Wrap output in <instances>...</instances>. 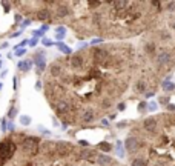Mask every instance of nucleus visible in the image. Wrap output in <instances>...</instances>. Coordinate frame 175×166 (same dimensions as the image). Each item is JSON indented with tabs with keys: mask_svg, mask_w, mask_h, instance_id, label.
<instances>
[{
	"mask_svg": "<svg viewBox=\"0 0 175 166\" xmlns=\"http://www.w3.org/2000/svg\"><path fill=\"white\" fill-rule=\"evenodd\" d=\"M59 49H60V51H63L64 54H68V55H71V54H72L69 48H68L66 45H63V43H59Z\"/></svg>",
	"mask_w": 175,
	"mask_h": 166,
	"instance_id": "obj_7",
	"label": "nucleus"
},
{
	"mask_svg": "<svg viewBox=\"0 0 175 166\" xmlns=\"http://www.w3.org/2000/svg\"><path fill=\"white\" fill-rule=\"evenodd\" d=\"M32 59H26V60H20V62H18V69L22 71V72H28L29 69H31L32 68Z\"/></svg>",
	"mask_w": 175,
	"mask_h": 166,
	"instance_id": "obj_4",
	"label": "nucleus"
},
{
	"mask_svg": "<svg viewBox=\"0 0 175 166\" xmlns=\"http://www.w3.org/2000/svg\"><path fill=\"white\" fill-rule=\"evenodd\" d=\"M25 52H26V49H18L17 51V55H22V54H25Z\"/></svg>",
	"mask_w": 175,
	"mask_h": 166,
	"instance_id": "obj_16",
	"label": "nucleus"
},
{
	"mask_svg": "<svg viewBox=\"0 0 175 166\" xmlns=\"http://www.w3.org/2000/svg\"><path fill=\"white\" fill-rule=\"evenodd\" d=\"M68 26L77 37L124 40L147 32L158 23L164 2H71Z\"/></svg>",
	"mask_w": 175,
	"mask_h": 166,
	"instance_id": "obj_2",
	"label": "nucleus"
},
{
	"mask_svg": "<svg viewBox=\"0 0 175 166\" xmlns=\"http://www.w3.org/2000/svg\"><path fill=\"white\" fill-rule=\"evenodd\" d=\"M163 89L164 91H174L175 89V83H172V82H163Z\"/></svg>",
	"mask_w": 175,
	"mask_h": 166,
	"instance_id": "obj_5",
	"label": "nucleus"
},
{
	"mask_svg": "<svg viewBox=\"0 0 175 166\" xmlns=\"http://www.w3.org/2000/svg\"><path fill=\"white\" fill-rule=\"evenodd\" d=\"M124 108H126V103H123V101L117 105V111H124Z\"/></svg>",
	"mask_w": 175,
	"mask_h": 166,
	"instance_id": "obj_12",
	"label": "nucleus"
},
{
	"mask_svg": "<svg viewBox=\"0 0 175 166\" xmlns=\"http://www.w3.org/2000/svg\"><path fill=\"white\" fill-rule=\"evenodd\" d=\"M137 74V49L123 42L83 48L57 59L45 74V97L49 105L63 100L71 106L66 126H77L83 111L100 119L118 105Z\"/></svg>",
	"mask_w": 175,
	"mask_h": 166,
	"instance_id": "obj_1",
	"label": "nucleus"
},
{
	"mask_svg": "<svg viewBox=\"0 0 175 166\" xmlns=\"http://www.w3.org/2000/svg\"><path fill=\"white\" fill-rule=\"evenodd\" d=\"M41 43H43L45 46H52V45H54V42H52V40H48V39H43V42H41Z\"/></svg>",
	"mask_w": 175,
	"mask_h": 166,
	"instance_id": "obj_11",
	"label": "nucleus"
},
{
	"mask_svg": "<svg viewBox=\"0 0 175 166\" xmlns=\"http://www.w3.org/2000/svg\"><path fill=\"white\" fill-rule=\"evenodd\" d=\"M160 103H161V105H169V97H167V96L160 97Z\"/></svg>",
	"mask_w": 175,
	"mask_h": 166,
	"instance_id": "obj_8",
	"label": "nucleus"
},
{
	"mask_svg": "<svg viewBox=\"0 0 175 166\" xmlns=\"http://www.w3.org/2000/svg\"><path fill=\"white\" fill-rule=\"evenodd\" d=\"M155 108H157V105H155V103H151V105H149V109H151V111H155Z\"/></svg>",
	"mask_w": 175,
	"mask_h": 166,
	"instance_id": "obj_15",
	"label": "nucleus"
},
{
	"mask_svg": "<svg viewBox=\"0 0 175 166\" xmlns=\"http://www.w3.org/2000/svg\"><path fill=\"white\" fill-rule=\"evenodd\" d=\"M29 122H31V119H29L28 115H23V117H22V123H23L25 126H26V125H29Z\"/></svg>",
	"mask_w": 175,
	"mask_h": 166,
	"instance_id": "obj_10",
	"label": "nucleus"
},
{
	"mask_svg": "<svg viewBox=\"0 0 175 166\" xmlns=\"http://www.w3.org/2000/svg\"><path fill=\"white\" fill-rule=\"evenodd\" d=\"M63 37H64V34H57V39H59V40H62Z\"/></svg>",
	"mask_w": 175,
	"mask_h": 166,
	"instance_id": "obj_17",
	"label": "nucleus"
},
{
	"mask_svg": "<svg viewBox=\"0 0 175 166\" xmlns=\"http://www.w3.org/2000/svg\"><path fill=\"white\" fill-rule=\"evenodd\" d=\"M167 109H169L170 112H175V105H170L169 103V105H167Z\"/></svg>",
	"mask_w": 175,
	"mask_h": 166,
	"instance_id": "obj_13",
	"label": "nucleus"
},
{
	"mask_svg": "<svg viewBox=\"0 0 175 166\" xmlns=\"http://www.w3.org/2000/svg\"><path fill=\"white\" fill-rule=\"evenodd\" d=\"M22 135H23V132H11L9 135H5L0 140V166H6L13 160V157L16 155L18 149Z\"/></svg>",
	"mask_w": 175,
	"mask_h": 166,
	"instance_id": "obj_3",
	"label": "nucleus"
},
{
	"mask_svg": "<svg viewBox=\"0 0 175 166\" xmlns=\"http://www.w3.org/2000/svg\"><path fill=\"white\" fill-rule=\"evenodd\" d=\"M29 45H31V46H36V45H37V39H32L31 42H29Z\"/></svg>",
	"mask_w": 175,
	"mask_h": 166,
	"instance_id": "obj_14",
	"label": "nucleus"
},
{
	"mask_svg": "<svg viewBox=\"0 0 175 166\" xmlns=\"http://www.w3.org/2000/svg\"><path fill=\"white\" fill-rule=\"evenodd\" d=\"M146 108H149V106H147V105H146V103H144V101H141V103H140V105H138V111H140V112H143V111H146Z\"/></svg>",
	"mask_w": 175,
	"mask_h": 166,
	"instance_id": "obj_9",
	"label": "nucleus"
},
{
	"mask_svg": "<svg viewBox=\"0 0 175 166\" xmlns=\"http://www.w3.org/2000/svg\"><path fill=\"white\" fill-rule=\"evenodd\" d=\"M17 115V108L16 106H14V105H13V106H9V111H8V117H9V119H14V117H16Z\"/></svg>",
	"mask_w": 175,
	"mask_h": 166,
	"instance_id": "obj_6",
	"label": "nucleus"
}]
</instances>
